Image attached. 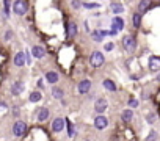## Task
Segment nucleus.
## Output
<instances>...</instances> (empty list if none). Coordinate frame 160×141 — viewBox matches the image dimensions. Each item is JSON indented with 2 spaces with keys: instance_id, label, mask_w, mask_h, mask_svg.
<instances>
[{
  "instance_id": "nucleus-26",
  "label": "nucleus",
  "mask_w": 160,
  "mask_h": 141,
  "mask_svg": "<svg viewBox=\"0 0 160 141\" xmlns=\"http://www.w3.org/2000/svg\"><path fill=\"white\" fill-rule=\"evenodd\" d=\"M71 5H72V8H75V10H80V8H82V2H80V0H72Z\"/></svg>"
},
{
  "instance_id": "nucleus-5",
  "label": "nucleus",
  "mask_w": 160,
  "mask_h": 141,
  "mask_svg": "<svg viewBox=\"0 0 160 141\" xmlns=\"http://www.w3.org/2000/svg\"><path fill=\"white\" fill-rule=\"evenodd\" d=\"M124 28V21L119 17V16H116V17H113V22H112V32H110V35H116L118 32H121Z\"/></svg>"
},
{
  "instance_id": "nucleus-27",
  "label": "nucleus",
  "mask_w": 160,
  "mask_h": 141,
  "mask_svg": "<svg viewBox=\"0 0 160 141\" xmlns=\"http://www.w3.org/2000/svg\"><path fill=\"white\" fill-rule=\"evenodd\" d=\"M3 5H5V16H10V0H3Z\"/></svg>"
},
{
  "instance_id": "nucleus-15",
  "label": "nucleus",
  "mask_w": 160,
  "mask_h": 141,
  "mask_svg": "<svg viewBox=\"0 0 160 141\" xmlns=\"http://www.w3.org/2000/svg\"><path fill=\"white\" fill-rule=\"evenodd\" d=\"M24 90H25V85H24L22 82H14V83L11 85V94H13V96H19Z\"/></svg>"
},
{
  "instance_id": "nucleus-30",
  "label": "nucleus",
  "mask_w": 160,
  "mask_h": 141,
  "mask_svg": "<svg viewBox=\"0 0 160 141\" xmlns=\"http://www.w3.org/2000/svg\"><path fill=\"white\" fill-rule=\"evenodd\" d=\"M129 105H130L132 108H135V107H138V100H137V99H130V100H129Z\"/></svg>"
},
{
  "instance_id": "nucleus-8",
  "label": "nucleus",
  "mask_w": 160,
  "mask_h": 141,
  "mask_svg": "<svg viewBox=\"0 0 160 141\" xmlns=\"http://www.w3.org/2000/svg\"><path fill=\"white\" fill-rule=\"evenodd\" d=\"M107 125H108V119H107L105 116L99 114V116L94 119V127H96L98 130H104V129H107Z\"/></svg>"
},
{
  "instance_id": "nucleus-10",
  "label": "nucleus",
  "mask_w": 160,
  "mask_h": 141,
  "mask_svg": "<svg viewBox=\"0 0 160 141\" xmlns=\"http://www.w3.org/2000/svg\"><path fill=\"white\" fill-rule=\"evenodd\" d=\"M77 32H78L77 24H75V22H69V24H68V28H66V38H68V39H72V38L77 35Z\"/></svg>"
},
{
  "instance_id": "nucleus-21",
  "label": "nucleus",
  "mask_w": 160,
  "mask_h": 141,
  "mask_svg": "<svg viewBox=\"0 0 160 141\" xmlns=\"http://www.w3.org/2000/svg\"><path fill=\"white\" fill-rule=\"evenodd\" d=\"M132 118H133V111L132 110H124L122 113H121V119L124 121V122H130L132 121Z\"/></svg>"
},
{
  "instance_id": "nucleus-9",
  "label": "nucleus",
  "mask_w": 160,
  "mask_h": 141,
  "mask_svg": "<svg viewBox=\"0 0 160 141\" xmlns=\"http://www.w3.org/2000/svg\"><path fill=\"white\" fill-rule=\"evenodd\" d=\"M64 124H66V119H63V118H57V119L52 122V130H53L55 133H60V132H63Z\"/></svg>"
},
{
  "instance_id": "nucleus-24",
  "label": "nucleus",
  "mask_w": 160,
  "mask_h": 141,
  "mask_svg": "<svg viewBox=\"0 0 160 141\" xmlns=\"http://www.w3.org/2000/svg\"><path fill=\"white\" fill-rule=\"evenodd\" d=\"M132 22H133V27L138 28V27L141 25V13H135V14L132 16Z\"/></svg>"
},
{
  "instance_id": "nucleus-4",
  "label": "nucleus",
  "mask_w": 160,
  "mask_h": 141,
  "mask_svg": "<svg viewBox=\"0 0 160 141\" xmlns=\"http://www.w3.org/2000/svg\"><path fill=\"white\" fill-rule=\"evenodd\" d=\"M25 130H27V124H25L24 121L14 122V125H13V135H14V136H22V135H25Z\"/></svg>"
},
{
  "instance_id": "nucleus-19",
  "label": "nucleus",
  "mask_w": 160,
  "mask_h": 141,
  "mask_svg": "<svg viewBox=\"0 0 160 141\" xmlns=\"http://www.w3.org/2000/svg\"><path fill=\"white\" fill-rule=\"evenodd\" d=\"M105 35H108V33H107V32H99V30H96V32H93V33H91V38H93V41L101 42V41H102V38H104Z\"/></svg>"
},
{
  "instance_id": "nucleus-17",
  "label": "nucleus",
  "mask_w": 160,
  "mask_h": 141,
  "mask_svg": "<svg viewBox=\"0 0 160 141\" xmlns=\"http://www.w3.org/2000/svg\"><path fill=\"white\" fill-rule=\"evenodd\" d=\"M152 7V0H141V2L138 3V13H146L148 10H151Z\"/></svg>"
},
{
  "instance_id": "nucleus-32",
  "label": "nucleus",
  "mask_w": 160,
  "mask_h": 141,
  "mask_svg": "<svg viewBox=\"0 0 160 141\" xmlns=\"http://www.w3.org/2000/svg\"><path fill=\"white\" fill-rule=\"evenodd\" d=\"M148 121L152 122V121H154V114H149V116H148Z\"/></svg>"
},
{
  "instance_id": "nucleus-20",
  "label": "nucleus",
  "mask_w": 160,
  "mask_h": 141,
  "mask_svg": "<svg viewBox=\"0 0 160 141\" xmlns=\"http://www.w3.org/2000/svg\"><path fill=\"white\" fill-rule=\"evenodd\" d=\"M52 96H53L55 99L63 100V97H64V91H63V88H58V86L52 88Z\"/></svg>"
},
{
  "instance_id": "nucleus-29",
  "label": "nucleus",
  "mask_w": 160,
  "mask_h": 141,
  "mask_svg": "<svg viewBox=\"0 0 160 141\" xmlns=\"http://www.w3.org/2000/svg\"><path fill=\"white\" fill-rule=\"evenodd\" d=\"M82 7H85V8H98L99 5L98 3H82Z\"/></svg>"
},
{
  "instance_id": "nucleus-22",
  "label": "nucleus",
  "mask_w": 160,
  "mask_h": 141,
  "mask_svg": "<svg viewBox=\"0 0 160 141\" xmlns=\"http://www.w3.org/2000/svg\"><path fill=\"white\" fill-rule=\"evenodd\" d=\"M41 99H42V94H41L39 91H33V93H30V96H28V100H30V102H33V104L39 102Z\"/></svg>"
},
{
  "instance_id": "nucleus-11",
  "label": "nucleus",
  "mask_w": 160,
  "mask_h": 141,
  "mask_svg": "<svg viewBox=\"0 0 160 141\" xmlns=\"http://www.w3.org/2000/svg\"><path fill=\"white\" fill-rule=\"evenodd\" d=\"M49 114H50V111H49V108H46V107H41V108L36 110V118H38L39 122H44V121L49 118Z\"/></svg>"
},
{
  "instance_id": "nucleus-1",
  "label": "nucleus",
  "mask_w": 160,
  "mask_h": 141,
  "mask_svg": "<svg viewBox=\"0 0 160 141\" xmlns=\"http://www.w3.org/2000/svg\"><path fill=\"white\" fill-rule=\"evenodd\" d=\"M104 63H105L104 53L99 52V50H94V52L91 53V56H90V64H91L93 67H101V66H104Z\"/></svg>"
},
{
  "instance_id": "nucleus-12",
  "label": "nucleus",
  "mask_w": 160,
  "mask_h": 141,
  "mask_svg": "<svg viewBox=\"0 0 160 141\" xmlns=\"http://www.w3.org/2000/svg\"><path fill=\"white\" fill-rule=\"evenodd\" d=\"M13 63H14V66H18V67H21V66L27 64L25 53H24V52H18V53L14 55V60H13Z\"/></svg>"
},
{
  "instance_id": "nucleus-23",
  "label": "nucleus",
  "mask_w": 160,
  "mask_h": 141,
  "mask_svg": "<svg viewBox=\"0 0 160 141\" xmlns=\"http://www.w3.org/2000/svg\"><path fill=\"white\" fill-rule=\"evenodd\" d=\"M110 10L118 16V14H121V13H124V7L121 5V3H112L110 5Z\"/></svg>"
},
{
  "instance_id": "nucleus-31",
  "label": "nucleus",
  "mask_w": 160,
  "mask_h": 141,
  "mask_svg": "<svg viewBox=\"0 0 160 141\" xmlns=\"http://www.w3.org/2000/svg\"><path fill=\"white\" fill-rule=\"evenodd\" d=\"M11 36H13V32L10 30V32H7V35H5V39H7V41H10V39H11Z\"/></svg>"
},
{
  "instance_id": "nucleus-18",
  "label": "nucleus",
  "mask_w": 160,
  "mask_h": 141,
  "mask_svg": "<svg viewBox=\"0 0 160 141\" xmlns=\"http://www.w3.org/2000/svg\"><path fill=\"white\" fill-rule=\"evenodd\" d=\"M102 86H104L107 91H110V93H115V91H116V85H115V82L110 80V79H105V80L102 82Z\"/></svg>"
},
{
  "instance_id": "nucleus-28",
  "label": "nucleus",
  "mask_w": 160,
  "mask_h": 141,
  "mask_svg": "<svg viewBox=\"0 0 160 141\" xmlns=\"http://www.w3.org/2000/svg\"><path fill=\"white\" fill-rule=\"evenodd\" d=\"M113 49H115V44H113V42H108V44L104 46V50H105V52H112Z\"/></svg>"
},
{
  "instance_id": "nucleus-14",
  "label": "nucleus",
  "mask_w": 160,
  "mask_h": 141,
  "mask_svg": "<svg viewBox=\"0 0 160 141\" xmlns=\"http://www.w3.org/2000/svg\"><path fill=\"white\" fill-rule=\"evenodd\" d=\"M149 69L152 70V72L160 70V56H151L149 58Z\"/></svg>"
},
{
  "instance_id": "nucleus-25",
  "label": "nucleus",
  "mask_w": 160,
  "mask_h": 141,
  "mask_svg": "<svg viewBox=\"0 0 160 141\" xmlns=\"http://www.w3.org/2000/svg\"><path fill=\"white\" fill-rule=\"evenodd\" d=\"M155 139H157V132H155V130H152V132L148 135L146 141H155Z\"/></svg>"
},
{
  "instance_id": "nucleus-3",
  "label": "nucleus",
  "mask_w": 160,
  "mask_h": 141,
  "mask_svg": "<svg viewBox=\"0 0 160 141\" xmlns=\"http://www.w3.org/2000/svg\"><path fill=\"white\" fill-rule=\"evenodd\" d=\"M122 46H124L126 52L132 53V52L137 49V41H135V38H133L132 35H126V36L122 38Z\"/></svg>"
},
{
  "instance_id": "nucleus-6",
  "label": "nucleus",
  "mask_w": 160,
  "mask_h": 141,
  "mask_svg": "<svg viewBox=\"0 0 160 141\" xmlns=\"http://www.w3.org/2000/svg\"><path fill=\"white\" fill-rule=\"evenodd\" d=\"M107 107H108V104H107V99H104V97H99V99H96V102H94V111H96V113L102 114V113L107 110Z\"/></svg>"
},
{
  "instance_id": "nucleus-2",
  "label": "nucleus",
  "mask_w": 160,
  "mask_h": 141,
  "mask_svg": "<svg viewBox=\"0 0 160 141\" xmlns=\"http://www.w3.org/2000/svg\"><path fill=\"white\" fill-rule=\"evenodd\" d=\"M13 11L16 16H24L27 11H28V3L27 0H16L13 3Z\"/></svg>"
},
{
  "instance_id": "nucleus-13",
  "label": "nucleus",
  "mask_w": 160,
  "mask_h": 141,
  "mask_svg": "<svg viewBox=\"0 0 160 141\" xmlns=\"http://www.w3.org/2000/svg\"><path fill=\"white\" fill-rule=\"evenodd\" d=\"M58 80H60V75H58V72H55V70H49V72H46V82H47V83H50V85H55Z\"/></svg>"
},
{
  "instance_id": "nucleus-16",
  "label": "nucleus",
  "mask_w": 160,
  "mask_h": 141,
  "mask_svg": "<svg viewBox=\"0 0 160 141\" xmlns=\"http://www.w3.org/2000/svg\"><path fill=\"white\" fill-rule=\"evenodd\" d=\"M32 55H33L35 58L41 60V58H44L46 50H44V47H41V46H33V47H32Z\"/></svg>"
},
{
  "instance_id": "nucleus-33",
  "label": "nucleus",
  "mask_w": 160,
  "mask_h": 141,
  "mask_svg": "<svg viewBox=\"0 0 160 141\" xmlns=\"http://www.w3.org/2000/svg\"><path fill=\"white\" fill-rule=\"evenodd\" d=\"M157 82H160V74H158V75H157Z\"/></svg>"
},
{
  "instance_id": "nucleus-7",
  "label": "nucleus",
  "mask_w": 160,
  "mask_h": 141,
  "mask_svg": "<svg viewBox=\"0 0 160 141\" xmlns=\"http://www.w3.org/2000/svg\"><path fill=\"white\" fill-rule=\"evenodd\" d=\"M91 80H88V79H85V80H82L78 85H77V91L80 93V94H88L90 93V90H91Z\"/></svg>"
}]
</instances>
